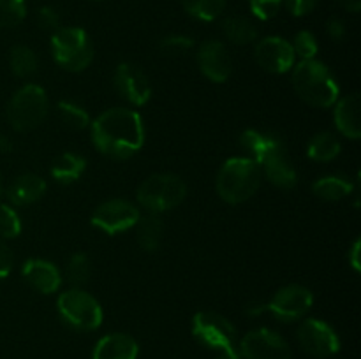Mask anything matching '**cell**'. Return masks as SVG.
I'll return each mask as SVG.
<instances>
[{"mask_svg":"<svg viewBox=\"0 0 361 359\" xmlns=\"http://www.w3.org/2000/svg\"><path fill=\"white\" fill-rule=\"evenodd\" d=\"M94 146L115 160L136 155L145 143V125L140 113L126 108H113L90 123Z\"/></svg>","mask_w":361,"mask_h":359,"instance_id":"cell-1","label":"cell"},{"mask_svg":"<svg viewBox=\"0 0 361 359\" xmlns=\"http://www.w3.org/2000/svg\"><path fill=\"white\" fill-rule=\"evenodd\" d=\"M240 144L249 151L250 158L261 168V172L279 189H293L298 175L289 160L286 144L277 136L257 129H249L240 136Z\"/></svg>","mask_w":361,"mask_h":359,"instance_id":"cell-2","label":"cell"},{"mask_svg":"<svg viewBox=\"0 0 361 359\" xmlns=\"http://www.w3.org/2000/svg\"><path fill=\"white\" fill-rule=\"evenodd\" d=\"M293 88L302 101L316 108H330L338 101L341 88L334 74L319 60H300L293 69Z\"/></svg>","mask_w":361,"mask_h":359,"instance_id":"cell-3","label":"cell"},{"mask_svg":"<svg viewBox=\"0 0 361 359\" xmlns=\"http://www.w3.org/2000/svg\"><path fill=\"white\" fill-rule=\"evenodd\" d=\"M263 172L249 157H235L224 162L217 175V194L229 204L249 201L261 185Z\"/></svg>","mask_w":361,"mask_h":359,"instance_id":"cell-4","label":"cell"},{"mask_svg":"<svg viewBox=\"0 0 361 359\" xmlns=\"http://www.w3.org/2000/svg\"><path fill=\"white\" fill-rule=\"evenodd\" d=\"M51 53L62 69L80 73L90 65L94 58V46L83 28L60 27L53 32Z\"/></svg>","mask_w":361,"mask_h":359,"instance_id":"cell-5","label":"cell"},{"mask_svg":"<svg viewBox=\"0 0 361 359\" xmlns=\"http://www.w3.org/2000/svg\"><path fill=\"white\" fill-rule=\"evenodd\" d=\"M187 196V185L180 176L159 172L145 180L137 189V201L148 213H162L178 206Z\"/></svg>","mask_w":361,"mask_h":359,"instance_id":"cell-6","label":"cell"},{"mask_svg":"<svg viewBox=\"0 0 361 359\" xmlns=\"http://www.w3.org/2000/svg\"><path fill=\"white\" fill-rule=\"evenodd\" d=\"M48 115V97L39 84H25L7 104V120L18 132H27L42 123Z\"/></svg>","mask_w":361,"mask_h":359,"instance_id":"cell-7","label":"cell"},{"mask_svg":"<svg viewBox=\"0 0 361 359\" xmlns=\"http://www.w3.org/2000/svg\"><path fill=\"white\" fill-rule=\"evenodd\" d=\"M60 319L76 331H94L102 324V308L88 292L69 289L56 299Z\"/></svg>","mask_w":361,"mask_h":359,"instance_id":"cell-8","label":"cell"},{"mask_svg":"<svg viewBox=\"0 0 361 359\" xmlns=\"http://www.w3.org/2000/svg\"><path fill=\"white\" fill-rule=\"evenodd\" d=\"M192 334L204 347L219 352H236V329L217 312H197L192 319Z\"/></svg>","mask_w":361,"mask_h":359,"instance_id":"cell-9","label":"cell"},{"mask_svg":"<svg viewBox=\"0 0 361 359\" xmlns=\"http://www.w3.org/2000/svg\"><path fill=\"white\" fill-rule=\"evenodd\" d=\"M298 344L307 354L314 358H330L341 351V338L334 327L319 319H307L300 324Z\"/></svg>","mask_w":361,"mask_h":359,"instance_id":"cell-10","label":"cell"},{"mask_svg":"<svg viewBox=\"0 0 361 359\" xmlns=\"http://www.w3.org/2000/svg\"><path fill=\"white\" fill-rule=\"evenodd\" d=\"M238 352L243 359H291L288 341L267 327L247 333L240 341Z\"/></svg>","mask_w":361,"mask_h":359,"instance_id":"cell-11","label":"cell"},{"mask_svg":"<svg viewBox=\"0 0 361 359\" xmlns=\"http://www.w3.org/2000/svg\"><path fill=\"white\" fill-rule=\"evenodd\" d=\"M314 296L309 289L298 284H291L282 287L270 299V303L264 305V310H268L282 322H293V320L302 319L310 310Z\"/></svg>","mask_w":361,"mask_h":359,"instance_id":"cell-12","label":"cell"},{"mask_svg":"<svg viewBox=\"0 0 361 359\" xmlns=\"http://www.w3.org/2000/svg\"><path fill=\"white\" fill-rule=\"evenodd\" d=\"M140 211L127 199H109L102 203L92 215V225L106 234L127 231L140 220Z\"/></svg>","mask_w":361,"mask_h":359,"instance_id":"cell-13","label":"cell"},{"mask_svg":"<svg viewBox=\"0 0 361 359\" xmlns=\"http://www.w3.org/2000/svg\"><path fill=\"white\" fill-rule=\"evenodd\" d=\"M113 83H115L116 92L133 106L147 104L152 95V87L147 74L134 63H120L115 69Z\"/></svg>","mask_w":361,"mask_h":359,"instance_id":"cell-14","label":"cell"},{"mask_svg":"<svg viewBox=\"0 0 361 359\" xmlns=\"http://www.w3.org/2000/svg\"><path fill=\"white\" fill-rule=\"evenodd\" d=\"M257 63L264 70L271 74H284L291 70L295 65V51L291 48V42L282 37H264L261 39L254 49Z\"/></svg>","mask_w":361,"mask_h":359,"instance_id":"cell-15","label":"cell"},{"mask_svg":"<svg viewBox=\"0 0 361 359\" xmlns=\"http://www.w3.org/2000/svg\"><path fill=\"white\" fill-rule=\"evenodd\" d=\"M197 65L214 83H224L233 73V60L228 48L221 41H207L197 49Z\"/></svg>","mask_w":361,"mask_h":359,"instance_id":"cell-16","label":"cell"},{"mask_svg":"<svg viewBox=\"0 0 361 359\" xmlns=\"http://www.w3.org/2000/svg\"><path fill=\"white\" fill-rule=\"evenodd\" d=\"M21 275L30 287L42 294H51V292L59 291L60 284H62V275H60L59 267L44 259H28L23 264Z\"/></svg>","mask_w":361,"mask_h":359,"instance_id":"cell-17","label":"cell"},{"mask_svg":"<svg viewBox=\"0 0 361 359\" xmlns=\"http://www.w3.org/2000/svg\"><path fill=\"white\" fill-rule=\"evenodd\" d=\"M140 345L130 334L111 333L102 336L94 348V359H137Z\"/></svg>","mask_w":361,"mask_h":359,"instance_id":"cell-18","label":"cell"},{"mask_svg":"<svg viewBox=\"0 0 361 359\" xmlns=\"http://www.w3.org/2000/svg\"><path fill=\"white\" fill-rule=\"evenodd\" d=\"M46 192V182L39 175L25 172L16 176L7 189V197L14 206H27L41 199Z\"/></svg>","mask_w":361,"mask_h":359,"instance_id":"cell-19","label":"cell"},{"mask_svg":"<svg viewBox=\"0 0 361 359\" xmlns=\"http://www.w3.org/2000/svg\"><path fill=\"white\" fill-rule=\"evenodd\" d=\"M335 125L342 136L349 139H360V95L351 94L335 104Z\"/></svg>","mask_w":361,"mask_h":359,"instance_id":"cell-20","label":"cell"},{"mask_svg":"<svg viewBox=\"0 0 361 359\" xmlns=\"http://www.w3.org/2000/svg\"><path fill=\"white\" fill-rule=\"evenodd\" d=\"M87 169V160H85L81 155L73 153V151H66L60 157H56V160L51 165V176L59 183L63 185H69L74 183Z\"/></svg>","mask_w":361,"mask_h":359,"instance_id":"cell-21","label":"cell"},{"mask_svg":"<svg viewBox=\"0 0 361 359\" xmlns=\"http://www.w3.org/2000/svg\"><path fill=\"white\" fill-rule=\"evenodd\" d=\"M137 243L145 252H155L162 241V220L157 213H148L140 217L137 224Z\"/></svg>","mask_w":361,"mask_h":359,"instance_id":"cell-22","label":"cell"},{"mask_svg":"<svg viewBox=\"0 0 361 359\" xmlns=\"http://www.w3.org/2000/svg\"><path fill=\"white\" fill-rule=\"evenodd\" d=\"M222 32H224L226 37L233 42V44L245 46L250 44L257 39V28L249 18L240 16V14H235V16H228L224 21H222Z\"/></svg>","mask_w":361,"mask_h":359,"instance_id":"cell-23","label":"cell"},{"mask_svg":"<svg viewBox=\"0 0 361 359\" xmlns=\"http://www.w3.org/2000/svg\"><path fill=\"white\" fill-rule=\"evenodd\" d=\"M341 141L331 132H319L309 141L307 155L316 162H330L341 153Z\"/></svg>","mask_w":361,"mask_h":359,"instance_id":"cell-24","label":"cell"},{"mask_svg":"<svg viewBox=\"0 0 361 359\" xmlns=\"http://www.w3.org/2000/svg\"><path fill=\"white\" fill-rule=\"evenodd\" d=\"M353 183L344 176H323L312 185L314 194L324 201H341L353 192Z\"/></svg>","mask_w":361,"mask_h":359,"instance_id":"cell-25","label":"cell"},{"mask_svg":"<svg viewBox=\"0 0 361 359\" xmlns=\"http://www.w3.org/2000/svg\"><path fill=\"white\" fill-rule=\"evenodd\" d=\"M9 65L11 70L18 77H30L37 73V56L34 49L25 44H18L11 49L9 53Z\"/></svg>","mask_w":361,"mask_h":359,"instance_id":"cell-26","label":"cell"},{"mask_svg":"<svg viewBox=\"0 0 361 359\" xmlns=\"http://www.w3.org/2000/svg\"><path fill=\"white\" fill-rule=\"evenodd\" d=\"M183 9L201 21H214L224 13L226 0H180Z\"/></svg>","mask_w":361,"mask_h":359,"instance_id":"cell-27","label":"cell"},{"mask_svg":"<svg viewBox=\"0 0 361 359\" xmlns=\"http://www.w3.org/2000/svg\"><path fill=\"white\" fill-rule=\"evenodd\" d=\"M56 113H59V118L67 129L73 130H83L87 127H90V116L85 111L81 106L74 104L71 101H62L56 106Z\"/></svg>","mask_w":361,"mask_h":359,"instance_id":"cell-28","label":"cell"},{"mask_svg":"<svg viewBox=\"0 0 361 359\" xmlns=\"http://www.w3.org/2000/svg\"><path fill=\"white\" fill-rule=\"evenodd\" d=\"M27 16L25 0H0V28L16 27Z\"/></svg>","mask_w":361,"mask_h":359,"instance_id":"cell-29","label":"cell"},{"mask_svg":"<svg viewBox=\"0 0 361 359\" xmlns=\"http://www.w3.org/2000/svg\"><path fill=\"white\" fill-rule=\"evenodd\" d=\"M66 273H67V280H69L73 285L85 284V282L90 278V273H92L90 259H88L85 253H74V256L69 259V263H67Z\"/></svg>","mask_w":361,"mask_h":359,"instance_id":"cell-30","label":"cell"},{"mask_svg":"<svg viewBox=\"0 0 361 359\" xmlns=\"http://www.w3.org/2000/svg\"><path fill=\"white\" fill-rule=\"evenodd\" d=\"M291 48L295 51V56H298L300 60H314L319 46H317V41L312 32L302 30L295 35Z\"/></svg>","mask_w":361,"mask_h":359,"instance_id":"cell-31","label":"cell"},{"mask_svg":"<svg viewBox=\"0 0 361 359\" xmlns=\"http://www.w3.org/2000/svg\"><path fill=\"white\" fill-rule=\"evenodd\" d=\"M21 232V218L9 204H0V236L16 238Z\"/></svg>","mask_w":361,"mask_h":359,"instance_id":"cell-32","label":"cell"},{"mask_svg":"<svg viewBox=\"0 0 361 359\" xmlns=\"http://www.w3.org/2000/svg\"><path fill=\"white\" fill-rule=\"evenodd\" d=\"M194 46V41L187 35H166L164 39H161L159 42V48H161L162 53L166 55H182V53H187Z\"/></svg>","mask_w":361,"mask_h":359,"instance_id":"cell-33","label":"cell"},{"mask_svg":"<svg viewBox=\"0 0 361 359\" xmlns=\"http://www.w3.org/2000/svg\"><path fill=\"white\" fill-rule=\"evenodd\" d=\"M250 11L257 20H271L279 14L282 7V0H249Z\"/></svg>","mask_w":361,"mask_h":359,"instance_id":"cell-34","label":"cell"},{"mask_svg":"<svg viewBox=\"0 0 361 359\" xmlns=\"http://www.w3.org/2000/svg\"><path fill=\"white\" fill-rule=\"evenodd\" d=\"M37 23L41 25V28L49 32H55L60 28V14L56 13L55 7L44 6L39 9L37 13Z\"/></svg>","mask_w":361,"mask_h":359,"instance_id":"cell-35","label":"cell"},{"mask_svg":"<svg viewBox=\"0 0 361 359\" xmlns=\"http://www.w3.org/2000/svg\"><path fill=\"white\" fill-rule=\"evenodd\" d=\"M317 2L319 0H282V4L288 7L293 16H305V14L312 13Z\"/></svg>","mask_w":361,"mask_h":359,"instance_id":"cell-36","label":"cell"},{"mask_svg":"<svg viewBox=\"0 0 361 359\" xmlns=\"http://www.w3.org/2000/svg\"><path fill=\"white\" fill-rule=\"evenodd\" d=\"M13 263H14L13 252H11L9 246L6 245V241L0 238V280L6 278L7 275L11 273V270H13Z\"/></svg>","mask_w":361,"mask_h":359,"instance_id":"cell-37","label":"cell"},{"mask_svg":"<svg viewBox=\"0 0 361 359\" xmlns=\"http://www.w3.org/2000/svg\"><path fill=\"white\" fill-rule=\"evenodd\" d=\"M326 32L334 41H342V39L345 37L348 28H345V23L341 20V18H331V20H328L326 23Z\"/></svg>","mask_w":361,"mask_h":359,"instance_id":"cell-38","label":"cell"},{"mask_svg":"<svg viewBox=\"0 0 361 359\" xmlns=\"http://www.w3.org/2000/svg\"><path fill=\"white\" fill-rule=\"evenodd\" d=\"M360 248H361V243L360 239H356L355 245H353L351 252H349V263H351L353 270L355 271H360L361 266H360Z\"/></svg>","mask_w":361,"mask_h":359,"instance_id":"cell-39","label":"cell"},{"mask_svg":"<svg viewBox=\"0 0 361 359\" xmlns=\"http://www.w3.org/2000/svg\"><path fill=\"white\" fill-rule=\"evenodd\" d=\"M344 9H348L349 13H358L361 9V0H337Z\"/></svg>","mask_w":361,"mask_h":359,"instance_id":"cell-40","label":"cell"},{"mask_svg":"<svg viewBox=\"0 0 361 359\" xmlns=\"http://www.w3.org/2000/svg\"><path fill=\"white\" fill-rule=\"evenodd\" d=\"M13 150V143H11L9 137L0 130V153H9Z\"/></svg>","mask_w":361,"mask_h":359,"instance_id":"cell-41","label":"cell"},{"mask_svg":"<svg viewBox=\"0 0 361 359\" xmlns=\"http://www.w3.org/2000/svg\"><path fill=\"white\" fill-rule=\"evenodd\" d=\"M217 359H242L240 358V352H221Z\"/></svg>","mask_w":361,"mask_h":359,"instance_id":"cell-42","label":"cell"},{"mask_svg":"<svg viewBox=\"0 0 361 359\" xmlns=\"http://www.w3.org/2000/svg\"><path fill=\"white\" fill-rule=\"evenodd\" d=\"M0 194H2V178H0Z\"/></svg>","mask_w":361,"mask_h":359,"instance_id":"cell-43","label":"cell"}]
</instances>
